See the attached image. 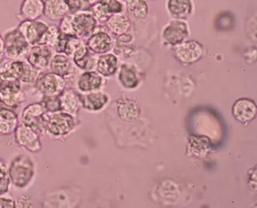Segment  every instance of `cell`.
Returning <instances> with one entry per match:
<instances>
[{
    "label": "cell",
    "instance_id": "obj_1",
    "mask_svg": "<svg viewBox=\"0 0 257 208\" xmlns=\"http://www.w3.org/2000/svg\"><path fill=\"white\" fill-rule=\"evenodd\" d=\"M11 185L17 189L27 188L36 173V166L32 157L28 155L19 154L11 162L8 168Z\"/></svg>",
    "mask_w": 257,
    "mask_h": 208
},
{
    "label": "cell",
    "instance_id": "obj_2",
    "mask_svg": "<svg viewBox=\"0 0 257 208\" xmlns=\"http://www.w3.org/2000/svg\"><path fill=\"white\" fill-rule=\"evenodd\" d=\"M77 118L63 111L48 113L44 136L53 140H64L75 130Z\"/></svg>",
    "mask_w": 257,
    "mask_h": 208
},
{
    "label": "cell",
    "instance_id": "obj_3",
    "mask_svg": "<svg viewBox=\"0 0 257 208\" xmlns=\"http://www.w3.org/2000/svg\"><path fill=\"white\" fill-rule=\"evenodd\" d=\"M4 40L6 58L12 60H25L30 45L17 27L6 31Z\"/></svg>",
    "mask_w": 257,
    "mask_h": 208
},
{
    "label": "cell",
    "instance_id": "obj_4",
    "mask_svg": "<svg viewBox=\"0 0 257 208\" xmlns=\"http://www.w3.org/2000/svg\"><path fill=\"white\" fill-rule=\"evenodd\" d=\"M49 71L62 77L67 81V87L74 88L79 74V69L76 67L71 58L63 53H54L50 60Z\"/></svg>",
    "mask_w": 257,
    "mask_h": 208
},
{
    "label": "cell",
    "instance_id": "obj_5",
    "mask_svg": "<svg viewBox=\"0 0 257 208\" xmlns=\"http://www.w3.org/2000/svg\"><path fill=\"white\" fill-rule=\"evenodd\" d=\"M34 90L44 96H59L67 87L65 79L48 70L40 72L34 83Z\"/></svg>",
    "mask_w": 257,
    "mask_h": 208
},
{
    "label": "cell",
    "instance_id": "obj_6",
    "mask_svg": "<svg viewBox=\"0 0 257 208\" xmlns=\"http://www.w3.org/2000/svg\"><path fill=\"white\" fill-rule=\"evenodd\" d=\"M48 113L41 102L30 103L26 106L20 116V123L35 130L39 134H44Z\"/></svg>",
    "mask_w": 257,
    "mask_h": 208
},
{
    "label": "cell",
    "instance_id": "obj_7",
    "mask_svg": "<svg viewBox=\"0 0 257 208\" xmlns=\"http://www.w3.org/2000/svg\"><path fill=\"white\" fill-rule=\"evenodd\" d=\"M14 141L20 148L30 153H38L42 150L43 145L40 134L35 130L20 123L14 133Z\"/></svg>",
    "mask_w": 257,
    "mask_h": 208
},
{
    "label": "cell",
    "instance_id": "obj_8",
    "mask_svg": "<svg viewBox=\"0 0 257 208\" xmlns=\"http://www.w3.org/2000/svg\"><path fill=\"white\" fill-rule=\"evenodd\" d=\"M97 20L90 10H80L72 14V26L74 35L87 40L97 27Z\"/></svg>",
    "mask_w": 257,
    "mask_h": 208
},
{
    "label": "cell",
    "instance_id": "obj_9",
    "mask_svg": "<svg viewBox=\"0 0 257 208\" xmlns=\"http://www.w3.org/2000/svg\"><path fill=\"white\" fill-rule=\"evenodd\" d=\"M189 33V26L186 20L173 19L164 27L162 37L166 44L177 46L186 40Z\"/></svg>",
    "mask_w": 257,
    "mask_h": 208
},
{
    "label": "cell",
    "instance_id": "obj_10",
    "mask_svg": "<svg viewBox=\"0 0 257 208\" xmlns=\"http://www.w3.org/2000/svg\"><path fill=\"white\" fill-rule=\"evenodd\" d=\"M54 53L55 51L48 46L36 44L30 46L26 56V60L40 71H44L48 70L49 64Z\"/></svg>",
    "mask_w": 257,
    "mask_h": 208
},
{
    "label": "cell",
    "instance_id": "obj_11",
    "mask_svg": "<svg viewBox=\"0 0 257 208\" xmlns=\"http://www.w3.org/2000/svg\"><path fill=\"white\" fill-rule=\"evenodd\" d=\"M89 50L94 54H104L110 51L113 45L107 29L97 26L91 35L86 40Z\"/></svg>",
    "mask_w": 257,
    "mask_h": 208
},
{
    "label": "cell",
    "instance_id": "obj_12",
    "mask_svg": "<svg viewBox=\"0 0 257 208\" xmlns=\"http://www.w3.org/2000/svg\"><path fill=\"white\" fill-rule=\"evenodd\" d=\"M49 24L40 20H22L20 21L17 28L23 34L30 46L38 44L40 39L44 35Z\"/></svg>",
    "mask_w": 257,
    "mask_h": 208
},
{
    "label": "cell",
    "instance_id": "obj_13",
    "mask_svg": "<svg viewBox=\"0 0 257 208\" xmlns=\"http://www.w3.org/2000/svg\"><path fill=\"white\" fill-rule=\"evenodd\" d=\"M103 84L102 76L94 70H87L79 74L76 80V88L78 93H87L99 91Z\"/></svg>",
    "mask_w": 257,
    "mask_h": 208
},
{
    "label": "cell",
    "instance_id": "obj_14",
    "mask_svg": "<svg viewBox=\"0 0 257 208\" xmlns=\"http://www.w3.org/2000/svg\"><path fill=\"white\" fill-rule=\"evenodd\" d=\"M59 98H60L61 111L68 113L70 115L77 118L81 108L80 93L74 88L67 87L59 95Z\"/></svg>",
    "mask_w": 257,
    "mask_h": 208
},
{
    "label": "cell",
    "instance_id": "obj_15",
    "mask_svg": "<svg viewBox=\"0 0 257 208\" xmlns=\"http://www.w3.org/2000/svg\"><path fill=\"white\" fill-rule=\"evenodd\" d=\"M177 46L176 49V57L186 64L197 61L203 54V47L197 41L185 42Z\"/></svg>",
    "mask_w": 257,
    "mask_h": 208
},
{
    "label": "cell",
    "instance_id": "obj_16",
    "mask_svg": "<svg viewBox=\"0 0 257 208\" xmlns=\"http://www.w3.org/2000/svg\"><path fill=\"white\" fill-rule=\"evenodd\" d=\"M21 90L22 83L9 70L4 60H0V93H16Z\"/></svg>",
    "mask_w": 257,
    "mask_h": 208
},
{
    "label": "cell",
    "instance_id": "obj_17",
    "mask_svg": "<svg viewBox=\"0 0 257 208\" xmlns=\"http://www.w3.org/2000/svg\"><path fill=\"white\" fill-rule=\"evenodd\" d=\"M19 124L20 117L15 110L0 107V136L7 137L14 134Z\"/></svg>",
    "mask_w": 257,
    "mask_h": 208
},
{
    "label": "cell",
    "instance_id": "obj_18",
    "mask_svg": "<svg viewBox=\"0 0 257 208\" xmlns=\"http://www.w3.org/2000/svg\"><path fill=\"white\" fill-rule=\"evenodd\" d=\"M70 8L64 0H45L44 17L50 22H60L70 14Z\"/></svg>",
    "mask_w": 257,
    "mask_h": 208
},
{
    "label": "cell",
    "instance_id": "obj_19",
    "mask_svg": "<svg viewBox=\"0 0 257 208\" xmlns=\"http://www.w3.org/2000/svg\"><path fill=\"white\" fill-rule=\"evenodd\" d=\"M44 0H23L18 18L22 20H39L44 17Z\"/></svg>",
    "mask_w": 257,
    "mask_h": 208
},
{
    "label": "cell",
    "instance_id": "obj_20",
    "mask_svg": "<svg viewBox=\"0 0 257 208\" xmlns=\"http://www.w3.org/2000/svg\"><path fill=\"white\" fill-rule=\"evenodd\" d=\"M80 99L82 108L94 112L101 110L108 101L107 96L99 91L80 93Z\"/></svg>",
    "mask_w": 257,
    "mask_h": 208
},
{
    "label": "cell",
    "instance_id": "obj_21",
    "mask_svg": "<svg viewBox=\"0 0 257 208\" xmlns=\"http://www.w3.org/2000/svg\"><path fill=\"white\" fill-rule=\"evenodd\" d=\"M167 10L171 17L178 20H186L192 15V0H168Z\"/></svg>",
    "mask_w": 257,
    "mask_h": 208
},
{
    "label": "cell",
    "instance_id": "obj_22",
    "mask_svg": "<svg viewBox=\"0 0 257 208\" xmlns=\"http://www.w3.org/2000/svg\"><path fill=\"white\" fill-rule=\"evenodd\" d=\"M232 113L236 120L242 123L251 121L256 113L255 103L249 100L243 99L238 100L234 104Z\"/></svg>",
    "mask_w": 257,
    "mask_h": 208
},
{
    "label": "cell",
    "instance_id": "obj_23",
    "mask_svg": "<svg viewBox=\"0 0 257 208\" xmlns=\"http://www.w3.org/2000/svg\"><path fill=\"white\" fill-rule=\"evenodd\" d=\"M105 24L109 32L116 36L127 34L132 26L130 18L122 13L110 16Z\"/></svg>",
    "mask_w": 257,
    "mask_h": 208
},
{
    "label": "cell",
    "instance_id": "obj_24",
    "mask_svg": "<svg viewBox=\"0 0 257 208\" xmlns=\"http://www.w3.org/2000/svg\"><path fill=\"white\" fill-rule=\"evenodd\" d=\"M117 60L113 54H102L97 58L96 71L103 77L113 75L117 70Z\"/></svg>",
    "mask_w": 257,
    "mask_h": 208
},
{
    "label": "cell",
    "instance_id": "obj_25",
    "mask_svg": "<svg viewBox=\"0 0 257 208\" xmlns=\"http://www.w3.org/2000/svg\"><path fill=\"white\" fill-rule=\"evenodd\" d=\"M126 10L130 18L136 21L146 20L149 14V5L146 0H127Z\"/></svg>",
    "mask_w": 257,
    "mask_h": 208
},
{
    "label": "cell",
    "instance_id": "obj_26",
    "mask_svg": "<svg viewBox=\"0 0 257 208\" xmlns=\"http://www.w3.org/2000/svg\"><path fill=\"white\" fill-rule=\"evenodd\" d=\"M25 93L23 90L16 93H0V107H8V108H18L20 105L26 101Z\"/></svg>",
    "mask_w": 257,
    "mask_h": 208
},
{
    "label": "cell",
    "instance_id": "obj_27",
    "mask_svg": "<svg viewBox=\"0 0 257 208\" xmlns=\"http://www.w3.org/2000/svg\"><path fill=\"white\" fill-rule=\"evenodd\" d=\"M60 34H61V32H60L58 26L54 25V24L49 25L38 44L48 46L55 51L57 45H58L59 40H60Z\"/></svg>",
    "mask_w": 257,
    "mask_h": 208
},
{
    "label": "cell",
    "instance_id": "obj_28",
    "mask_svg": "<svg viewBox=\"0 0 257 208\" xmlns=\"http://www.w3.org/2000/svg\"><path fill=\"white\" fill-rule=\"evenodd\" d=\"M119 115L125 120H133L139 116V109L132 100H120L118 107Z\"/></svg>",
    "mask_w": 257,
    "mask_h": 208
},
{
    "label": "cell",
    "instance_id": "obj_29",
    "mask_svg": "<svg viewBox=\"0 0 257 208\" xmlns=\"http://www.w3.org/2000/svg\"><path fill=\"white\" fill-rule=\"evenodd\" d=\"M40 72L41 71L37 70L34 66L29 64L25 59L22 74L20 76V82L22 83V84H26V85H34Z\"/></svg>",
    "mask_w": 257,
    "mask_h": 208
},
{
    "label": "cell",
    "instance_id": "obj_30",
    "mask_svg": "<svg viewBox=\"0 0 257 208\" xmlns=\"http://www.w3.org/2000/svg\"><path fill=\"white\" fill-rule=\"evenodd\" d=\"M119 80L126 88H134L138 85V79L133 70L128 66H123L120 70Z\"/></svg>",
    "mask_w": 257,
    "mask_h": 208
},
{
    "label": "cell",
    "instance_id": "obj_31",
    "mask_svg": "<svg viewBox=\"0 0 257 208\" xmlns=\"http://www.w3.org/2000/svg\"><path fill=\"white\" fill-rule=\"evenodd\" d=\"M97 2L103 7L106 12L110 16L120 14L124 11V5L120 0H98Z\"/></svg>",
    "mask_w": 257,
    "mask_h": 208
},
{
    "label": "cell",
    "instance_id": "obj_32",
    "mask_svg": "<svg viewBox=\"0 0 257 208\" xmlns=\"http://www.w3.org/2000/svg\"><path fill=\"white\" fill-rule=\"evenodd\" d=\"M40 102L43 103L47 113H52L61 111L59 96H44Z\"/></svg>",
    "mask_w": 257,
    "mask_h": 208
},
{
    "label": "cell",
    "instance_id": "obj_33",
    "mask_svg": "<svg viewBox=\"0 0 257 208\" xmlns=\"http://www.w3.org/2000/svg\"><path fill=\"white\" fill-rule=\"evenodd\" d=\"M89 10H90L91 14L94 15V17H95L97 22L100 23V24H105L107 20H108L109 17H110L98 2L96 3L95 4L92 6Z\"/></svg>",
    "mask_w": 257,
    "mask_h": 208
},
{
    "label": "cell",
    "instance_id": "obj_34",
    "mask_svg": "<svg viewBox=\"0 0 257 208\" xmlns=\"http://www.w3.org/2000/svg\"><path fill=\"white\" fill-rule=\"evenodd\" d=\"M59 29L60 32L66 35L75 36L74 35V30H73V26H72V14H67L64 17L62 20L59 22ZM76 37V36H75Z\"/></svg>",
    "mask_w": 257,
    "mask_h": 208
},
{
    "label": "cell",
    "instance_id": "obj_35",
    "mask_svg": "<svg viewBox=\"0 0 257 208\" xmlns=\"http://www.w3.org/2000/svg\"><path fill=\"white\" fill-rule=\"evenodd\" d=\"M11 180L7 168L0 169V195L9 193Z\"/></svg>",
    "mask_w": 257,
    "mask_h": 208
},
{
    "label": "cell",
    "instance_id": "obj_36",
    "mask_svg": "<svg viewBox=\"0 0 257 208\" xmlns=\"http://www.w3.org/2000/svg\"><path fill=\"white\" fill-rule=\"evenodd\" d=\"M69 196L64 192H60L57 195V196H51L50 198H47V200H57V203L54 205V206L57 207H69L70 206V200H69ZM48 201V200H47Z\"/></svg>",
    "mask_w": 257,
    "mask_h": 208
},
{
    "label": "cell",
    "instance_id": "obj_37",
    "mask_svg": "<svg viewBox=\"0 0 257 208\" xmlns=\"http://www.w3.org/2000/svg\"><path fill=\"white\" fill-rule=\"evenodd\" d=\"M16 200L9 193L0 195V208H15Z\"/></svg>",
    "mask_w": 257,
    "mask_h": 208
},
{
    "label": "cell",
    "instance_id": "obj_38",
    "mask_svg": "<svg viewBox=\"0 0 257 208\" xmlns=\"http://www.w3.org/2000/svg\"><path fill=\"white\" fill-rule=\"evenodd\" d=\"M34 203L32 199L27 195H21L16 200V207L17 208H30L34 207Z\"/></svg>",
    "mask_w": 257,
    "mask_h": 208
},
{
    "label": "cell",
    "instance_id": "obj_39",
    "mask_svg": "<svg viewBox=\"0 0 257 208\" xmlns=\"http://www.w3.org/2000/svg\"><path fill=\"white\" fill-rule=\"evenodd\" d=\"M98 0H79L80 10H89ZM79 10V11H80Z\"/></svg>",
    "mask_w": 257,
    "mask_h": 208
},
{
    "label": "cell",
    "instance_id": "obj_40",
    "mask_svg": "<svg viewBox=\"0 0 257 208\" xmlns=\"http://www.w3.org/2000/svg\"><path fill=\"white\" fill-rule=\"evenodd\" d=\"M67 3V5L69 6L70 11L71 14L77 12L80 10L79 7V0H64Z\"/></svg>",
    "mask_w": 257,
    "mask_h": 208
},
{
    "label": "cell",
    "instance_id": "obj_41",
    "mask_svg": "<svg viewBox=\"0 0 257 208\" xmlns=\"http://www.w3.org/2000/svg\"><path fill=\"white\" fill-rule=\"evenodd\" d=\"M5 57V46H4V36L0 34V60Z\"/></svg>",
    "mask_w": 257,
    "mask_h": 208
},
{
    "label": "cell",
    "instance_id": "obj_42",
    "mask_svg": "<svg viewBox=\"0 0 257 208\" xmlns=\"http://www.w3.org/2000/svg\"><path fill=\"white\" fill-rule=\"evenodd\" d=\"M5 168H8L7 166V163H6L5 160L0 157V169Z\"/></svg>",
    "mask_w": 257,
    "mask_h": 208
}]
</instances>
